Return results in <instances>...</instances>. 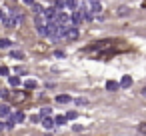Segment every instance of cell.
Segmentation results:
<instances>
[{
	"mask_svg": "<svg viewBox=\"0 0 146 136\" xmlns=\"http://www.w3.org/2000/svg\"><path fill=\"white\" fill-rule=\"evenodd\" d=\"M56 102H58V104H68V102H70V96H68V94H58V96H56Z\"/></svg>",
	"mask_w": 146,
	"mask_h": 136,
	"instance_id": "9c48e42d",
	"label": "cell"
},
{
	"mask_svg": "<svg viewBox=\"0 0 146 136\" xmlns=\"http://www.w3.org/2000/svg\"><path fill=\"white\" fill-rule=\"evenodd\" d=\"M68 20H70V16H68L66 12H62V10H58V12H56V16H54V22H56L58 26H64V28H66Z\"/></svg>",
	"mask_w": 146,
	"mask_h": 136,
	"instance_id": "7a4b0ae2",
	"label": "cell"
},
{
	"mask_svg": "<svg viewBox=\"0 0 146 136\" xmlns=\"http://www.w3.org/2000/svg\"><path fill=\"white\" fill-rule=\"evenodd\" d=\"M74 118H76V112H74V110H72V112H68V114H66V120H74Z\"/></svg>",
	"mask_w": 146,
	"mask_h": 136,
	"instance_id": "cb8c5ba5",
	"label": "cell"
},
{
	"mask_svg": "<svg viewBox=\"0 0 146 136\" xmlns=\"http://www.w3.org/2000/svg\"><path fill=\"white\" fill-rule=\"evenodd\" d=\"M144 8H146V2H144Z\"/></svg>",
	"mask_w": 146,
	"mask_h": 136,
	"instance_id": "4dcf8cb0",
	"label": "cell"
},
{
	"mask_svg": "<svg viewBox=\"0 0 146 136\" xmlns=\"http://www.w3.org/2000/svg\"><path fill=\"white\" fill-rule=\"evenodd\" d=\"M10 118H12L14 122H22V120H24V112H20V110H18V112H14Z\"/></svg>",
	"mask_w": 146,
	"mask_h": 136,
	"instance_id": "8fae6325",
	"label": "cell"
},
{
	"mask_svg": "<svg viewBox=\"0 0 146 136\" xmlns=\"http://www.w3.org/2000/svg\"><path fill=\"white\" fill-rule=\"evenodd\" d=\"M12 58H14V60H22V58H24V52H20V50H14V52H12Z\"/></svg>",
	"mask_w": 146,
	"mask_h": 136,
	"instance_id": "e0dca14e",
	"label": "cell"
},
{
	"mask_svg": "<svg viewBox=\"0 0 146 136\" xmlns=\"http://www.w3.org/2000/svg\"><path fill=\"white\" fill-rule=\"evenodd\" d=\"M64 6L68 10H76L78 8V0H64Z\"/></svg>",
	"mask_w": 146,
	"mask_h": 136,
	"instance_id": "52a82bcc",
	"label": "cell"
},
{
	"mask_svg": "<svg viewBox=\"0 0 146 136\" xmlns=\"http://www.w3.org/2000/svg\"><path fill=\"white\" fill-rule=\"evenodd\" d=\"M56 8H64V0H56Z\"/></svg>",
	"mask_w": 146,
	"mask_h": 136,
	"instance_id": "484cf974",
	"label": "cell"
},
{
	"mask_svg": "<svg viewBox=\"0 0 146 136\" xmlns=\"http://www.w3.org/2000/svg\"><path fill=\"white\" fill-rule=\"evenodd\" d=\"M24 86H26L28 90H32V88H36L38 84H36V80H26V82H24Z\"/></svg>",
	"mask_w": 146,
	"mask_h": 136,
	"instance_id": "ac0fdd59",
	"label": "cell"
},
{
	"mask_svg": "<svg viewBox=\"0 0 146 136\" xmlns=\"http://www.w3.org/2000/svg\"><path fill=\"white\" fill-rule=\"evenodd\" d=\"M32 10H34V14H42V12H44V8H42L40 4H36V2L32 4Z\"/></svg>",
	"mask_w": 146,
	"mask_h": 136,
	"instance_id": "9a60e30c",
	"label": "cell"
},
{
	"mask_svg": "<svg viewBox=\"0 0 146 136\" xmlns=\"http://www.w3.org/2000/svg\"><path fill=\"white\" fill-rule=\"evenodd\" d=\"M142 96H144V98H146V86H144V88H142Z\"/></svg>",
	"mask_w": 146,
	"mask_h": 136,
	"instance_id": "f546056e",
	"label": "cell"
},
{
	"mask_svg": "<svg viewBox=\"0 0 146 136\" xmlns=\"http://www.w3.org/2000/svg\"><path fill=\"white\" fill-rule=\"evenodd\" d=\"M54 122H56V124H64V122H66V116H64V114H58V116L54 118Z\"/></svg>",
	"mask_w": 146,
	"mask_h": 136,
	"instance_id": "d6986e66",
	"label": "cell"
},
{
	"mask_svg": "<svg viewBox=\"0 0 146 136\" xmlns=\"http://www.w3.org/2000/svg\"><path fill=\"white\" fill-rule=\"evenodd\" d=\"M118 16H126L128 14V6H118V12H116Z\"/></svg>",
	"mask_w": 146,
	"mask_h": 136,
	"instance_id": "2e32d148",
	"label": "cell"
},
{
	"mask_svg": "<svg viewBox=\"0 0 146 136\" xmlns=\"http://www.w3.org/2000/svg\"><path fill=\"white\" fill-rule=\"evenodd\" d=\"M138 132H142V134H146V122H142V124H138Z\"/></svg>",
	"mask_w": 146,
	"mask_h": 136,
	"instance_id": "603a6c76",
	"label": "cell"
},
{
	"mask_svg": "<svg viewBox=\"0 0 146 136\" xmlns=\"http://www.w3.org/2000/svg\"><path fill=\"white\" fill-rule=\"evenodd\" d=\"M8 66H0V76H8Z\"/></svg>",
	"mask_w": 146,
	"mask_h": 136,
	"instance_id": "44dd1931",
	"label": "cell"
},
{
	"mask_svg": "<svg viewBox=\"0 0 146 136\" xmlns=\"http://www.w3.org/2000/svg\"><path fill=\"white\" fill-rule=\"evenodd\" d=\"M78 36H80V28H78V26H66V28H64V38H66L68 42L78 40Z\"/></svg>",
	"mask_w": 146,
	"mask_h": 136,
	"instance_id": "6da1fadb",
	"label": "cell"
},
{
	"mask_svg": "<svg viewBox=\"0 0 146 136\" xmlns=\"http://www.w3.org/2000/svg\"><path fill=\"white\" fill-rule=\"evenodd\" d=\"M8 96H10V92H8V90L0 88V98H8Z\"/></svg>",
	"mask_w": 146,
	"mask_h": 136,
	"instance_id": "7402d4cb",
	"label": "cell"
},
{
	"mask_svg": "<svg viewBox=\"0 0 146 136\" xmlns=\"http://www.w3.org/2000/svg\"><path fill=\"white\" fill-rule=\"evenodd\" d=\"M12 46V40L8 38H0V48H10Z\"/></svg>",
	"mask_w": 146,
	"mask_h": 136,
	"instance_id": "4fadbf2b",
	"label": "cell"
},
{
	"mask_svg": "<svg viewBox=\"0 0 146 136\" xmlns=\"http://www.w3.org/2000/svg\"><path fill=\"white\" fill-rule=\"evenodd\" d=\"M118 88H120V84H118V82H114V80H108V82H106V90L114 92V90H118Z\"/></svg>",
	"mask_w": 146,
	"mask_h": 136,
	"instance_id": "ba28073f",
	"label": "cell"
},
{
	"mask_svg": "<svg viewBox=\"0 0 146 136\" xmlns=\"http://www.w3.org/2000/svg\"><path fill=\"white\" fill-rule=\"evenodd\" d=\"M4 128H6V124H4V122H0V132H2Z\"/></svg>",
	"mask_w": 146,
	"mask_h": 136,
	"instance_id": "f1b7e54d",
	"label": "cell"
},
{
	"mask_svg": "<svg viewBox=\"0 0 146 136\" xmlns=\"http://www.w3.org/2000/svg\"><path fill=\"white\" fill-rule=\"evenodd\" d=\"M86 10H90V12H94V14H98L100 10H102V4L98 2V0H86Z\"/></svg>",
	"mask_w": 146,
	"mask_h": 136,
	"instance_id": "3957f363",
	"label": "cell"
},
{
	"mask_svg": "<svg viewBox=\"0 0 146 136\" xmlns=\"http://www.w3.org/2000/svg\"><path fill=\"white\" fill-rule=\"evenodd\" d=\"M8 80H10V86H14V88L20 86V78H18V76H10Z\"/></svg>",
	"mask_w": 146,
	"mask_h": 136,
	"instance_id": "5bb4252c",
	"label": "cell"
},
{
	"mask_svg": "<svg viewBox=\"0 0 146 136\" xmlns=\"http://www.w3.org/2000/svg\"><path fill=\"white\" fill-rule=\"evenodd\" d=\"M54 124H56V122H54L50 116H46V118L42 120V126H44V128H48V130H50V128H54Z\"/></svg>",
	"mask_w": 146,
	"mask_h": 136,
	"instance_id": "30bf717a",
	"label": "cell"
},
{
	"mask_svg": "<svg viewBox=\"0 0 146 136\" xmlns=\"http://www.w3.org/2000/svg\"><path fill=\"white\" fill-rule=\"evenodd\" d=\"M50 112H52V110H50V106H44V108L40 110V116H50Z\"/></svg>",
	"mask_w": 146,
	"mask_h": 136,
	"instance_id": "ffe728a7",
	"label": "cell"
},
{
	"mask_svg": "<svg viewBox=\"0 0 146 136\" xmlns=\"http://www.w3.org/2000/svg\"><path fill=\"white\" fill-rule=\"evenodd\" d=\"M82 22H84V12L82 10H74L72 12V24L74 26H80Z\"/></svg>",
	"mask_w": 146,
	"mask_h": 136,
	"instance_id": "277c9868",
	"label": "cell"
},
{
	"mask_svg": "<svg viewBox=\"0 0 146 136\" xmlns=\"http://www.w3.org/2000/svg\"><path fill=\"white\" fill-rule=\"evenodd\" d=\"M130 86H132V78L126 74V76L120 80V88H130Z\"/></svg>",
	"mask_w": 146,
	"mask_h": 136,
	"instance_id": "8992f818",
	"label": "cell"
},
{
	"mask_svg": "<svg viewBox=\"0 0 146 136\" xmlns=\"http://www.w3.org/2000/svg\"><path fill=\"white\" fill-rule=\"evenodd\" d=\"M86 102H88L86 98H76V104H78V106H80V104H86Z\"/></svg>",
	"mask_w": 146,
	"mask_h": 136,
	"instance_id": "d4e9b609",
	"label": "cell"
},
{
	"mask_svg": "<svg viewBox=\"0 0 146 136\" xmlns=\"http://www.w3.org/2000/svg\"><path fill=\"white\" fill-rule=\"evenodd\" d=\"M22 2H24V4H30V6H32V4H34V0H22Z\"/></svg>",
	"mask_w": 146,
	"mask_h": 136,
	"instance_id": "4316f807",
	"label": "cell"
},
{
	"mask_svg": "<svg viewBox=\"0 0 146 136\" xmlns=\"http://www.w3.org/2000/svg\"><path fill=\"white\" fill-rule=\"evenodd\" d=\"M10 114V108L6 106V104H0V118H4V116H8Z\"/></svg>",
	"mask_w": 146,
	"mask_h": 136,
	"instance_id": "7c38bea8",
	"label": "cell"
},
{
	"mask_svg": "<svg viewBox=\"0 0 146 136\" xmlns=\"http://www.w3.org/2000/svg\"><path fill=\"white\" fill-rule=\"evenodd\" d=\"M6 18V14H4V10H0V20H4Z\"/></svg>",
	"mask_w": 146,
	"mask_h": 136,
	"instance_id": "83f0119b",
	"label": "cell"
},
{
	"mask_svg": "<svg viewBox=\"0 0 146 136\" xmlns=\"http://www.w3.org/2000/svg\"><path fill=\"white\" fill-rule=\"evenodd\" d=\"M56 12H58V10H56V6H50V8H44V12H42V14H44V18H46V20H54Z\"/></svg>",
	"mask_w": 146,
	"mask_h": 136,
	"instance_id": "5b68a950",
	"label": "cell"
}]
</instances>
